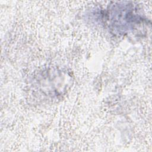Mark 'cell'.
Wrapping results in <instances>:
<instances>
[{
    "instance_id": "obj_1",
    "label": "cell",
    "mask_w": 152,
    "mask_h": 152,
    "mask_svg": "<svg viewBox=\"0 0 152 152\" xmlns=\"http://www.w3.org/2000/svg\"><path fill=\"white\" fill-rule=\"evenodd\" d=\"M137 10L129 2L114 3L106 13L109 28L118 34H125L135 28L143 20Z\"/></svg>"
}]
</instances>
